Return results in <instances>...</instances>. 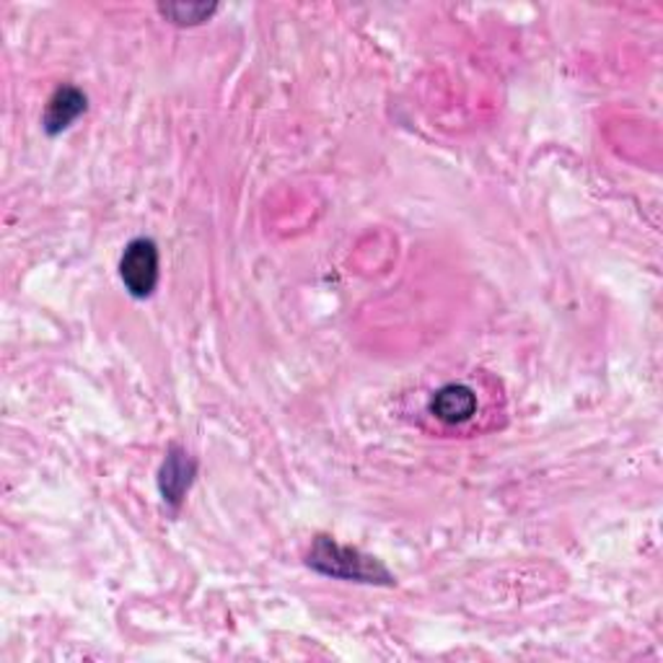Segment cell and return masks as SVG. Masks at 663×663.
<instances>
[{
	"instance_id": "obj_3",
	"label": "cell",
	"mask_w": 663,
	"mask_h": 663,
	"mask_svg": "<svg viewBox=\"0 0 663 663\" xmlns=\"http://www.w3.org/2000/svg\"><path fill=\"white\" fill-rule=\"evenodd\" d=\"M427 408L444 425H465L477 415V395L465 384H446L433 395Z\"/></svg>"
},
{
	"instance_id": "obj_1",
	"label": "cell",
	"mask_w": 663,
	"mask_h": 663,
	"mask_svg": "<svg viewBox=\"0 0 663 663\" xmlns=\"http://www.w3.org/2000/svg\"><path fill=\"white\" fill-rule=\"evenodd\" d=\"M309 565L319 573L342 581L358 583H395L389 570L376 558H368L353 547H340L338 541L319 537L309 552Z\"/></svg>"
},
{
	"instance_id": "obj_6",
	"label": "cell",
	"mask_w": 663,
	"mask_h": 663,
	"mask_svg": "<svg viewBox=\"0 0 663 663\" xmlns=\"http://www.w3.org/2000/svg\"><path fill=\"white\" fill-rule=\"evenodd\" d=\"M159 11L163 16L174 21L180 26H192V24H203L208 21L213 13L218 11L216 3H163L159 5Z\"/></svg>"
},
{
	"instance_id": "obj_5",
	"label": "cell",
	"mask_w": 663,
	"mask_h": 663,
	"mask_svg": "<svg viewBox=\"0 0 663 663\" xmlns=\"http://www.w3.org/2000/svg\"><path fill=\"white\" fill-rule=\"evenodd\" d=\"M192 475H195V461H192L187 454L176 451V448L174 451H169L167 461H163L161 467V480H159L163 501L171 505H180L184 493H187L192 484Z\"/></svg>"
},
{
	"instance_id": "obj_4",
	"label": "cell",
	"mask_w": 663,
	"mask_h": 663,
	"mask_svg": "<svg viewBox=\"0 0 663 663\" xmlns=\"http://www.w3.org/2000/svg\"><path fill=\"white\" fill-rule=\"evenodd\" d=\"M83 112H85V96L78 89H73V85H62V89L55 91L47 104L45 130L49 135L68 130Z\"/></svg>"
},
{
	"instance_id": "obj_2",
	"label": "cell",
	"mask_w": 663,
	"mask_h": 663,
	"mask_svg": "<svg viewBox=\"0 0 663 663\" xmlns=\"http://www.w3.org/2000/svg\"><path fill=\"white\" fill-rule=\"evenodd\" d=\"M119 277L135 298H148L159 283V247L151 239H135L119 260Z\"/></svg>"
}]
</instances>
